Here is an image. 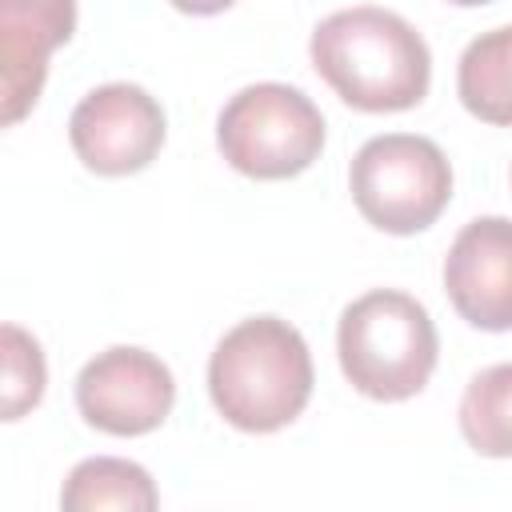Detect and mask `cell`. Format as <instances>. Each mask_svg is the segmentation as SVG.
I'll return each instance as SVG.
<instances>
[{"instance_id":"1","label":"cell","mask_w":512,"mask_h":512,"mask_svg":"<svg viewBox=\"0 0 512 512\" xmlns=\"http://www.w3.org/2000/svg\"><path fill=\"white\" fill-rule=\"evenodd\" d=\"M312 64L360 112H404L424 100L432 56L424 36L388 8H344L316 24Z\"/></svg>"},{"instance_id":"2","label":"cell","mask_w":512,"mask_h":512,"mask_svg":"<svg viewBox=\"0 0 512 512\" xmlns=\"http://www.w3.org/2000/svg\"><path fill=\"white\" fill-rule=\"evenodd\" d=\"M216 412L240 432L292 424L312 396V356L304 336L280 316L240 320L208 360Z\"/></svg>"},{"instance_id":"3","label":"cell","mask_w":512,"mask_h":512,"mask_svg":"<svg viewBox=\"0 0 512 512\" xmlns=\"http://www.w3.org/2000/svg\"><path fill=\"white\" fill-rule=\"evenodd\" d=\"M336 352L348 384L372 400L416 396L436 368V324L420 300L396 288H376L340 312Z\"/></svg>"},{"instance_id":"4","label":"cell","mask_w":512,"mask_h":512,"mask_svg":"<svg viewBox=\"0 0 512 512\" xmlns=\"http://www.w3.org/2000/svg\"><path fill=\"white\" fill-rule=\"evenodd\" d=\"M216 144L236 172L252 180H288L320 156L324 116L300 88L272 80L248 84L224 104Z\"/></svg>"},{"instance_id":"5","label":"cell","mask_w":512,"mask_h":512,"mask_svg":"<svg viewBox=\"0 0 512 512\" xmlns=\"http://www.w3.org/2000/svg\"><path fill=\"white\" fill-rule=\"evenodd\" d=\"M352 200L368 224L392 236L428 228L452 200V168L428 136H372L352 156Z\"/></svg>"},{"instance_id":"6","label":"cell","mask_w":512,"mask_h":512,"mask_svg":"<svg viewBox=\"0 0 512 512\" xmlns=\"http://www.w3.org/2000/svg\"><path fill=\"white\" fill-rule=\"evenodd\" d=\"M176 400V380L168 364L144 348L116 344L92 356L76 376L80 416L112 436H144L164 424Z\"/></svg>"},{"instance_id":"7","label":"cell","mask_w":512,"mask_h":512,"mask_svg":"<svg viewBox=\"0 0 512 512\" xmlns=\"http://www.w3.org/2000/svg\"><path fill=\"white\" fill-rule=\"evenodd\" d=\"M68 140L84 168L128 176L156 160L164 144V112L140 84H104L72 108Z\"/></svg>"},{"instance_id":"8","label":"cell","mask_w":512,"mask_h":512,"mask_svg":"<svg viewBox=\"0 0 512 512\" xmlns=\"http://www.w3.org/2000/svg\"><path fill=\"white\" fill-rule=\"evenodd\" d=\"M444 292L472 328H512V220L480 216L460 228L444 256Z\"/></svg>"},{"instance_id":"9","label":"cell","mask_w":512,"mask_h":512,"mask_svg":"<svg viewBox=\"0 0 512 512\" xmlns=\"http://www.w3.org/2000/svg\"><path fill=\"white\" fill-rule=\"evenodd\" d=\"M76 0H0V88L4 124H16L44 88L52 48L68 44Z\"/></svg>"},{"instance_id":"10","label":"cell","mask_w":512,"mask_h":512,"mask_svg":"<svg viewBox=\"0 0 512 512\" xmlns=\"http://www.w3.org/2000/svg\"><path fill=\"white\" fill-rule=\"evenodd\" d=\"M460 104L496 128H512V24L480 32L456 68Z\"/></svg>"},{"instance_id":"11","label":"cell","mask_w":512,"mask_h":512,"mask_svg":"<svg viewBox=\"0 0 512 512\" xmlns=\"http://www.w3.org/2000/svg\"><path fill=\"white\" fill-rule=\"evenodd\" d=\"M156 484L152 476L120 456H92L80 460L60 492V504L68 512H100V508H120V512H152L156 508Z\"/></svg>"},{"instance_id":"12","label":"cell","mask_w":512,"mask_h":512,"mask_svg":"<svg viewBox=\"0 0 512 512\" xmlns=\"http://www.w3.org/2000/svg\"><path fill=\"white\" fill-rule=\"evenodd\" d=\"M460 432L480 456H512V364H492L468 380Z\"/></svg>"},{"instance_id":"13","label":"cell","mask_w":512,"mask_h":512,"mask_svg":"<svg viewBox=\"0 0 512 512\" xmlns=\"http://www.w3.org/2000/svg\"><path fill=\"white\" fill-rule=\"evenodd\" d=\"M0 352H4V420H20L28 408L40 404L44 396V352L36 344V336H28L20 324H4L0 328Z\"/></svg>"},{"instance_id":"14","label":"cell","mask_w":512,"mask_h":512,"mask_svg":"<svg viewBox=\"0 0 512 512\" xmlns=\"http://www.w3.org/2000/svg\"><path fill=\"white\" fill-rule=\"evenodd\" d=\"M180 12H192V16H212V12H224L232 8L236 0H172Z\"/></svg>"},{"instance_id":"15","label":"cell","mask_w":512,"mask_h":512,"mask_svg":"<svg viewBox=\"0 0 512 512\" xmlns=\"http://www.w3.org/2000/svg\"><path fill=\"white\" fill-rule=\"evenodd\" d=\"M448 4H460V8H476V4H488V0H448Z\"/></svg>"}]
</instances>
